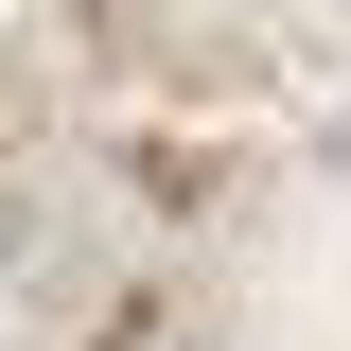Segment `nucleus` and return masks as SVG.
I'll return each instance as SVG.
<instances>
[]
</instances>
